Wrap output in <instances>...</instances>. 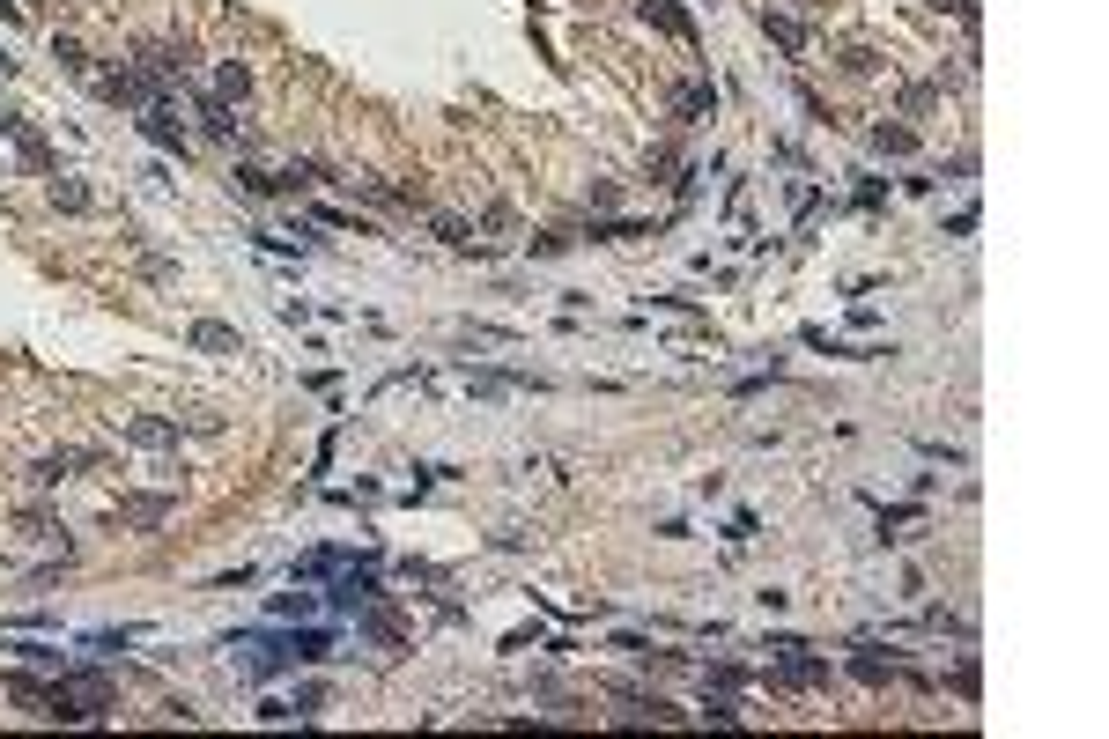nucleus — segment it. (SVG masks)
<instances>
[{
  "mask_svg": "<svg viewBox=\"0 0 1109 739\" xmlns=\"http://www.w3.org/2000/svg\"><path fill=\"white\" fill-rule=\"evenodd\" d=\"M52 207H67V215H82V207H89V193H82L74 178H52Z\"/></svg>",
  "mask_w": 1109,
  "mask_h": 739,
  "instance_id": "nucleus-14",
  "label": "nucleus"
},
{
  "mask_svg": "<svg viewBox=\"0 0 1109 739\" xmlns=\"http://www.w3.org/2000/svg\"><path fill=\"white\" fill-rule=\"evenodd\" d=\"M200 126H208L215 141H244V134H237V119H230V104H222V97H208V104H200Z\"/></svg>",
  "mask_w": 1109,
  "mask_h": 739,
  "instance_id": "nucleus-9",
  "label": "nucleus"
},
{
  "mask_svg": "<svg viewBox=\"0 0 1109 739\" xmlns=\"http://www.w3.org/2000/svg\"><path fill=\"white\" fill-rule=\"evenodd\" d=\"M126 437H134V444H171V422H134Z\"/></svg>",
  "mask_w": 1109,
  "mask_h": 739,
  "instance_id": "nucleus-18",
  "label": "nucleus"
},
{
  "mask_svg": "<svg viewBox=\"0 0 1109 739\" xmlns=\"http://www.w3.org/2000/svg\"><path fill=\"white\" fill-rule=\"evenodd\" d=\"M74 466H97V451H52V459H37V466H30V481H37V488H60Z\"/></svg>",
  "mask_w": 1109,
  "mask_h": 739,
  "instance_id": "nucleus-4",
  "label": "nucleus"
},
{
  "mask_svg": "<svg viewBox=\"0 0 1109 739\" xmlns=\"http://www.w3.org/2000/svg\"><path fill=\"white\" fill-rule=\"evenodd\" d=\"M193 348H208V355H230V348H237V333H230V326H215V318H200V326H193Z\"/></svg>",
  "mask_w": 1109,
  "mask_h": 739,
  "instance_id": "nucleus-10",
  "label": "nucleus"
},
{
  "mask_svg": "<svg viewBox=\"0 0 1109 739\" xmlns=\"http://www.w3.org/2000/svg\"><path fill=\"white\" fill-rule=\"evenodd\" d=\"M829 680V658H806V643L784 636L777 643V688H821Z\"/></svg>",
  "mask_w": 1109,
  "mask_h": 739,
  "instance_id": "nucleus-2",
  "label": "nucleus"
},
{
  "mask_svg": "<svg viewBox=\"0 0 1109 739\" xmlns=\"http://www.w3.org/2000/svg\"><path fill=\"white\" fill-rule=\"evenodd\" d=\"M244 89H252V74H244L237 60H230V67H222V74H215V97H222V104H237V97H244Z\"/></svg>",
  "mask_w": 1109,
  "mask_h": 739,
  "instance_id": "nucleus-12",
  "label": "nucleus"
},
{
  "mask_svg": "<svg viewBox=\"0 0 1109 739\" xmlns=\"http://www.w3.org/2000/svg\"><path fill=\"white\" fill-rule=\"evenodd\" d=\"M843 67H851V74H880V52H866V45H851V52H843Z\"/></svg>",
  "mask_w": 1109,
  "mask_h": 739,
  "instance_id": "nucleus-19",
  "label": "nucleus"
},
{
  "mask_svg": "<svg viewBox=\"0 0 1109 739\" xmlns=\"http://www.w3.org/2000/svg\"><path fill=\"white\" fill-rule=\"evenodd\" d=\"M370 599H378V577H370V570H355V577L333 584V606H370Z\"/></svg>",
  "mask_w": 1109,
  "mask_h": 739,
  "instance_id": "nucleus-7",
  "label": "nucleus"
},
{
  "mask_svg": "<svg viewBox=\"0 0 1109 739\" xmlns=\"http://www.w3.org/2000/svg\"><path fill=\"white\" fill-rule=\"evenodd\" d=\"M673 111H681V119H703V111H718V89H710V82H688L681 97H673Z\"/></svg>",
  "mask_w": 1109,
  "mask_h": 739,
  "instance_id": "nucleus-8",
  "label": "nucleus"
},
{
  "mask_svg": "<svg viewBox=\"0 0 1109 739\" xmlns=\"http://www.w3.org/2000/svg\"><path fill=\"white\" fill-rule=\"evenodd\" d=\"M851 673H858V680H873V688H880V680H888V658H873V651H858V658H851Z\"/></svg>",
  "mask_w": 1109,
  "mask_h": 739,
  "instance_id": "nucleus-17",
  "label": "nucleus"
},
{
  "mask_svg": "<svg viewBox=\"0 0 1109 739\" xmlns=\"http://www.w3.org/2000/svg\"><path fill=\"white\" fill-rule=\"evenodd\" d=\"M644 15H651V23H659L666 37H681V45H695V23H688L681 8H673V0H644Z\"/></svg>",
  "mask_w": 1109,
  "mask_h": 739,
  "instance_id": "nucleus-6",
  "label": "nucleus"
},
{
  "mask_svg": "<svg viewBox=\"0 0 1109 739\" xmlns=\"http://www.w3.org/2000/svg\"><path fill=\"white\" fill-rule=\"evenodd\" d=\"M141 134L156 141V148H178V156H185V119H178V104H171V97L141 104Z\"/></svg>",
  "mask_w": 1109,
  "mask_h": 739,
  "instance_id": "nucleus-3",
  "label": "nucleus"
},
{
  "mask_svg": "<svg viewBox=\"0 0 1109 739\" xmlns=\"http://www.w3.org/2000/svg\"><path fill=\"white\" fill-rule=\"evenodd\" d=\"M52 60H60L67 74H89V52L74 45V37H52Z\"/></svg>",
  "mask_w": 1109,
  "mask_h": 739,
  "instance_id": "nucleus-13",
  "label": "nucleus"
},
{
  "mask_svg": "<svg viewBox=\"0 0 1109 739\" xmlns=\"http://www.w3.org/2000/svg\"><path fill=\"white\" fill-rule=\"evenodd\" d=\"M163 518H171V496H134L111 510V525H163Z\"/></svg>",
  "mask_w": 1109,
  "mask_h": 739,
  "instance_id": "nucleus-5",
  "label": "nucleus"
},
{
  "mask_svg": "<svg viewBox=\"0 0 1109 739\" xmlns=\"http://www.w3.org/2000/svg\"><path fill=\"white\" fill-rule=\"evenodd\" d=\"M244 673H281V666H311V658H333V636L311 629V636H244Z\"/></svg>",
  "mask_w": 1109,
  "mask_h": 739,
  "instance_id": "nucleus-1",
  "label": "nucleus"
},
{
  "mask_svg": "<svg viewBox=\"0 0 1109 739\" xmlns=\"http://www.w3.org/2000/svg\"><path fill=\"white\" fill-rule=\"evenodd\" d=\"M769 37H777V45H784V52H799V45H806V30L792 23V15H769Z\"/></svg>",
  "mask_w": 1109,
  "mask_h": 739,
  "instance_id": "nucleus-15",
  "label": "nucleus"
},
{
  "mask_svg": "<svg viewBox=\"0 0 1109 739\" xmlns=\"http://www.w3.org/2000/svg\"><path fill=\"white\" fill-rule=\"evenodd\" d=\"M873 148H880V156H910L917 134H910V126H873Z\"/></svg>",
  "mask_w": 1109,
  "mask_h": 739,
  "instance_id": "nucleus-11",
  "label": "nucleus"
},
{
  "mask_svg": "<svg viewBox=\"0 0 1109 739\" xmlns=\"http://www.w3.org/2000/svg\"><path fill=\"white\" fill-rule=\"evenodd\" d=\"M703 717L710 725H740V703H732V695H703Z\"/></svg>",
  "mask_w": 1109,
  "mask_h": 739,
  "instance_id": "nucleus-16",
  "label": "nucleus"
}]
</instances>
